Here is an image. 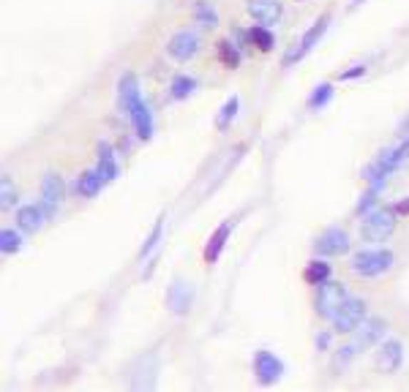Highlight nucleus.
<instances>
[{"instance_id": "18", "label": "nucleus", "mask_w": 409, "mask_h": 392, "mask_svg": "<svg viewBox=\"0 0 409 392\" xmlns=\"http://www.w3.org/2000/svg\"><path fill=\"white\" fill-rule=\"evenodd\" d=\"M229 232H232V224L224 221V224L208 237V245H205V262H208V264L218 262V257H221V251H224V245H227L229 240Z\"/></svg>"}, {"instance_id": "21", "label": "nucleus", "mask_w": 409, "mask_h": 392, "mask_svg": "<svg viewBox=\"0 0 409 392\" xmlns=\"http://www.w3.org/2000/svg\"><path fill=\"white\" fill-rule=\"evenodd\" d=\"M194 22L199 28H208V31L218 28V11H216L211 0H197L194 3Z\"/></svg>"}, {"instance_id": "9", "label": "nucleus", "mask_w": 409, "mask_h": 392, "mask_svg": "<svg viewBox=\"0 0 409 392\" xmlns=\"http://www.w3.org/2000/svg\"><path fill=\"white\" fill-rule=\"evenodd\" d=\"M319 257H344L349 251V237L344 229H328L314 242Z\"/></svg>"}, {"instance_id": "10", "label": "nucleus", "mask_w": 409, "mask_h": 392, "mask_svg": "<svg viewBox=\"0 0 409 392\" xmlns=\"http://www.w3.org/2000/svg\"><path fill=\"white\" fill-rule=\"evenodd\" d=\"M194 305V287L183 278H175L167 289V308L172 314H186Z\"/></svg>"}, {"instance_id": "36", "label": "nucleus", "mask_w": 409, "mask_h": 392, "mask_svg": "<svg viewBox=\"0 0 409 392\" xmlns=\"http://www.w3.org/2000/svg\"><path fill=\"white\" fill-rule=\"evenodd\" d=\"M401 131H404V134H401V136H409V120L404 123V125H401Z\"/></svg>"}, {"instance_id": "33", "label": "nucleus", "mask_w": 409, "mask_h": 392, "mask_svg": "<svg viewBox=\"0 0 409 392\" xmlns=\"http://www.w3.org/2000/svg\"><path fill=\"white\" fill-rule=\"evenodd\" d=\"M365 74V66H352L349 71H341L338 74V82H349V79H358V76Z\"/></svg>"}, {"instance_id": "11", "label": "nucleus", "mask_w": 409, "mask_h": 392, "mask_svg": "<svg viewBox=\"0 0 409 392\" xmlns=\"http://www.w3.org/2000/svg\"><path fill=\"white\" fill-rule=\"evenodd\" d=\"M246 9H248L251 19H257L259 25H268V28L276 25L284 14V6L278 0H248Z\"/></svg>"}, {"instance_id": "1", "label": "nucleus", "mask_w": 409, "mask_h": 392, "mask_svg": "<svg viewBox=\"0 0 409 392\" xmlns=\"http://www.w3.org/2000/svg\"><path fill=\"white\" fill-rule=\"evenodd\" d=\"M407 161H409V136H404V142H398V145L390 148V150H382L374 164L365 166L363 180L368 182L371 188H382L385 180L393 175L395 169H401Z\"/></svg>"}, {"instance_id": "2", "label": "nucleus", "mask_w": 409, "mask_h": 392, "mask_svg": "<svg viewBox=\"0 0 409 392\" xmlns=\"http://www.w3.org/2000/svg\"><path fill=\"white\" fill-rule=\"evenodd\" d=\"M395 257L388 251V248H371V251H360L355 254L352 262H349V270L360 278H377V275H385V272L393 267Z\"/></svg>"}, {"instance_id": "31", "label": "nucleus", "mask_w": 409, "mask_h": 392, "mask_svg": "<svg viewBox=\"0 0 409 392\" xmlns=\"http://www.w3.org/2000/svg\"><path fill=\"white\" fill-rule=\"evenodd\" d=\"M355 354H358V349L352 346V344H347V346L338 349V354H335V368L341 371V368H347L349 362L355 360Z\"/></svg>"}, {"instance_id": "17", "label": "nucleus", "mask_w": 409, "mask_h": 392, "mask_svg": "<svg viewBox=\"0 0 409 392\" xmlns=\"http://www.w3.org/2000/svg\"><path fill=\"white\" fill-rule=\"evenodd\" d=\"M142 98V93H139V82H136L134 74H126L121 76V82H118V104H121V109L128 115V109L136 104Z\"/></svg>"}, {"instance_id": "28", "label": "nucleus", "mask_w": 409, "mask_h": 392, "mask_svg": "<svg viewBox=\"0 0 409 392\" xmlns=\"http://www.w3.org/2000/svg\"><path fill=\"white\" fill-rule=\"evenodd\" d=\"M218 61L224 63L227 68H238V63H241V52L235 49V44L229 38L218 41Z\"/></svg>"}, {"instance_id": "20", "label": "nucleus", "mask_w": 409, "mask_h": 392, "mask_svg": "<svg viewBox=\"0 0 409 392\" xmlns=\"http://www.w3.org/2000/svg\"><path fill=\"white\" fill-rule=\"evenodd\" d=\"M104 177H101V172L99 169H88V172H82L74 182V191L79 196H96L101 191V185H104Z\"/></svg>"}, {"instance_id": "3", "label": "nucleus", "mask_w": 409, "mask_h": 392, "mask_svg": "<svg viewBox=\"0 0 409 392\" xmlns=\"http://www.w3.org/2000/svg\"><path fill=\"white\" fill-rule=\"evenodd\" d=\"M395 207L388 210V207H374L371 212H365L363 227H360V234H363L365 242H385L390 234L395 232Z\"/></svg>"}, {"instance_id": "13", "label": "nucleus", "mask_w": 409, "mask_h": 392, "mask_svg": "<svg viewBox=\"0 0 409 392\" xmlns=\"http://www.w3.org/2000/svg\"><path fill=\"white\" fill-rule=\"evenodd\" d=\"M63 191H66V185L58 175H46L41 180V207H44L46 215H55V210L61 207Z\"/></svg>"}, {"instance_id": "30", "label": "nucleus", "mask_w": 409, "mask_h": 392, "mask_svg": "<svg viewBox=\"0 0 409 392\" xmlns=\"http://www.w3.org/2000/svg\"><path fill=\"white\" fill-rule=\"evenodd\" d=\"M0 205H3V210H11L16 205V191L9 180V175H3V180H0Z\"/></svg>"}, {"instance_id": "26", "label": "nucleus", "mask_w": 409, "mask_h": 392, "mask_svg": "<svg viewBox=\"0 0 409 392\" xmlns=\"http://www.w3.org/2000/svg\"><path fill=\"white\" fill-rule=\"evenodd\" d=\"M161 237H164V218H158L156 221V227H153V232L148 234V240H145V245L139 248V259H148L158 248V242H161Z\"/></svg>"}, {"instance_id": "5", "label": "nucleus", "mask_w": 409, "mask_h": 392, "mask_svg": "<svg viewBox=\"0 0 409 392\" xmlns=\"http://www.w3.org/2000/svg\"><path fill=\"white\" fill-rule=\"evenodd\" d=\"M363 319H365V302L358 300V297H347L330 321H333V327L338 332H355Z\"/></svg>"}, {"instance_id": "12", "label": "nucleus", "mask_w": 409, "mask_h": 392, "mask_svg": "<svg viewBox=\"0 0 409 392\" xmlns=\"http://www.w3.org/2000/svg\"><path fill=\"white\" fill-rule=\"evenodd\" d=\"M382 332H385V321H382V319H363V321L358 324V330H355L352 346L358 349V351L374 346L379 338H382Z\"/></svg>"}, {"instance_id": "16", "label": "nucleus", "mask_w": 409, "mask_h": 392, "mask_svg": "<svg viewBox=\"0 0 409 392\" xmlns=\"http://www.w3.org/2000/svg\"><path fill=\"white\" fill-rule=\"evenodd\" d=\"M44 218H46V212L41 205H25V207L16 210V224H19V229H22V232H31V234L44 227Z\"/></svg>"}, {"instance_id": "35", "label": "nucleus", "mask_w": 409, "mask_h": 392, "mask_svg": "<svg viewBox=\"0 0 409 392\" xmlns=\"http://www.w3.org/2000/svg\"><path fill=\"white\" fill-rule=\"evenodd\" d=\"M395 212H398V215H409V199L407 202H398V205H395Z\"/></svg>"}, {"instance_id": "23", "label": "nucleus", "mask_w": 409, "mask_h": 392, "mask_svg": "<svg viewBox=\"0 0 409 392\" xmlns=\"http://www.w3.org/2000/svg\"><path fill=\"white\" fill-rule=\"evenodd\" d=\"M197 88V82H194V76L188 74H178L172 79V85H169V96L175 98V101H183V98H188L191 93Z\"/></svg>"}, {"instance_id": "29", "label": "nucleus", "mask_w": 409, "mask_h": 392, "mask_svg": "<svg viewBox=\"0 0 409 392\" xmlns=\"http://www.w3.org/2000/svg\"><path fill=\"white\" fill-rule=\"evenodd\" d=\"M19 248H22L19 234H16V232H11V229H3V232H0V251H3L6 257H11V254H16Z\"/></svg>"}, {"instance_id": "38", "label": "nucleus", "mask_w": 409, "mask_h": 392, "mask_svg": "<svg viewBox=\"0 0 409 392\" xmlns=\"http://www.w3.org/2000/svg\"><path fill=\"white\" fill-rule=\"evenodd\" d=\"M298 3H306V0H298Z\"/></svg>"}, {"instance_id": "6", "label": "nucleus", "mask_w": 409, "mask_h": 392, "mask_svg": "<svg viewBox=\"0 0 409 392\" xmlns=\"http://www.w3.org/2000/svg\"><path fill=\"white\" fill-rule=\"evenodd\" d=\"M199 52V36L194 31H178L167 41V55L178 63H188L197 58Z\"/></svg>"}, {"instance_id": "15", "label": "nucleus", "mask_w": 409, "mask_h": 392, "mask_svg": "<svg viewBox=\"0 0 409 392\" xmlns=\"http://www.w3.org/2000/svg\"><path fill=\"white\" fill-rule=\"evenodd\" d=\"M128 120H131L136 136H139L142 142H148L153 136V115H151V109H148V104H145V98H139V101L128 109Z\"/></svg>"}, {"instance_id": "22", "label": "nucleus", "mask_w": 409, "mask_h": 392, "mask_svg": "<svg viewBox=\"0 0 409 392\" xmlns=\"http://www.w3.org/2000/svg\"><path fill=\"white\" fill-rule=\"evenodd\" d=\"M330 278V264L328 262H322V259H314V262H308L303 270V281L306 284H311V287H319L322 281H328Z\"/></svg>"}, {"instance_id": "14", "label": "nucleus", "mask_w": 409, "mask_h": 392, "mask_svg": "<svg viewBox=\"0 0 409 392\" xmlns=\"http://www.w3.org/2000/svg\"><path fill=\"white\" fill-rule=\"evenodd\" d=\"M401 362H404V346L398 344V341H385L377 351V365L385 371V373H395L398 368H401Z\"/></svg>"}, {"instance_id": "25", "label": "nucleus", "mask_w": 409, "mask_h": 392, "mask_svg": "<svg viewBox=\"0 0 409 392\" xmlns=\"http://www.w3.org/2000/svg\"><path fill=\"white\" fill-rule=\"evenodd\" d=\"M248 41L257 46L259 52H271L273 49V33L268 31V25H254L248 31Z\"/></svg>"}, {"instance_id": "24", "label": "nucleus", "mask_w": 409, "mask_h": 392, "mask_svg": "<svg viewBox=\"0 0 409 392\" xmlns=\"http://www.w3.org/2000/svg\"><path fill=\"white\" fill-rule=\"evenodd\" d=\"M238 109H241V98H238V96H232L229 101H224V106L218 109V118H216V128H218V131L229 128V123L235 120Z\"/></svg>"}, {"instance_id": "37", "label": "nucleus", "mask_w": 409, "mask_h": 392, "mask_svg": "<svg viewBox=\"0 0 409 392\" xmlns=\"http://www.w3.org/2000/svg\"><path fill=\"white\" fill-rule=\"evenodd\" d=\"M358 3H363V0H355V6H358Z\"/></svg>"}, {"instance_id": "4", "label": "nucleus", "mask_w": 409, "mask_h": 392, "mask_svg": "<svg viewBox=\"0 0 409 392\" xmlns=\"http://www.w3.org/2000/svg\"><path fill=\"white\" fill-rule=\"evenodd\" d=\"M347 297H349V292L341 281H330V278L322 281L317 287V302H314V305H317V314L330 321V319L335 316V311L341 308V302L347 300Z\"/></svg>"}, {"instance_id": "8", "label": "nucleus", "mask_w": 409, "mask_h": 392, "mask_svg": "<svg viewBox=\"0 0 409 392\" xmlns=\"http://www.w3.org/2000/svg\"><path fill=\"white\" fill-rule=\"evenodd\" d=\"M328 25H330V14H322L308 28V31L303 33V38H301V44H298V49H292V52H287V58H284V66H289V63H298L301 58H303L306 52L311 49V46H317V41L325 36V31H328Z\"/></svg>"}, {"instance_id": "34", "label": "nucleus", "mask_w": 409, "mask_h": 392, "mask_svg": "<svg viewBox=\"0 0 409 392\" xmlns=\"http://www.w3.org/2000/svg\"><path fill=\"white\" fill-rule=\"evenodd\" d=\"M328 344H330V335H328V332H322V335L317 338V349L322 351V349H328Z\"/></svg>"}, {"instance_id": "19", "label": "nucleus", "mask_w": 409, "mask_h": 392, "mask_svg": "<svg viewBox=\"0 0 409 392\" xmlns=\"http://www.w3.org/2000/svg\"><path fill=\"white\" fill-rule=\"evenodd\" d=\"M96 169L101 172V177H104L106 182H112L118 177V158H115L112 145L104 142V139L99 142V164H96Z\"/></svg>"}, {"instance_id": "32", "label": "nucleus", "mask_w": 409, "mask_h": 392, "mask_svg": "<svg viewBox=\"0 0 409 392\" xmlns=\"http://www.w3.org/2000/svg\"><path fill=\"white\" fill-rule=\"evenodd\" d=\"M377 194H379V188H368L363 196H360V202H358V212L360 215H365V212H371L374 210V202H377Z\"/></svg>"}, {"instance_id": "7", "label": "nucleus", "mask_w": 409, "mask_h": 392, "mask_svg": "<svg viewBox=\"0 0 409 392\" xmlns=\"http://www.w3.org/2000/svg\"><path fill=\"white\" fill-rule=\"evenodd\" d=\"M254 373H257V381L262 387H271V384H276V381L281 378L284 365H281V360H278L273 351L259 349L257 354H254Z\"/></svg>"}, {"instance_id": "27", "label": "nucleus", "mask_w": 409, "mask_h": 392, "mask_svg": "<svg viewBox=\"0 0 409 392\" xmlns=\"http://www.w3.org/2000/svg\"><path fill=\"white\" fill-rule=\"evenodd\" d=\"M330 98H333V85H330V82H322V85H317L314 93L308 96V109H322Z\"/></svg>"}]
</instances>
